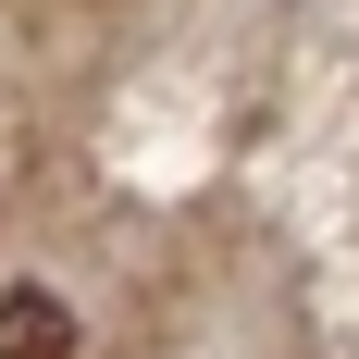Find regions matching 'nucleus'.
Segmentation results:
<instances>
[{
	"instance_id": "f257e3e1",
	"label": "nucleus",
	"mask_w": 359,
	"mask_h": 359,
	"mask_svg": "<svg viewBox=\"0 0 359 359\" xmlns=\"http://www.w3.org/2000/svg\"><path fill=\"white\" fill-rule=\"evenodd\" d=\"M0 359H74V310L50 285H13L0 297Z\"/></svg>"
}]
</instances>
